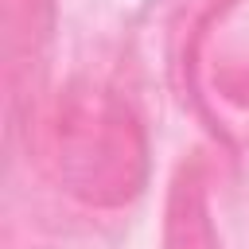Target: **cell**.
<instances>
[{"mask_svg":"<svg viewBox=\"0 0 249 249\" xmlns=\"http://www.w3.org/2000/svg\"><path fill=\"white\" fill-rule=\"evenodd\" d=\"M171 249H214V233L195 198H179L171 218Z\"/></svg>","mask_w":249,"mask_h":249,"instance_id":"1","label":"cell"}]
</instances>
